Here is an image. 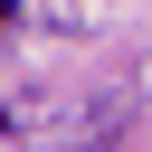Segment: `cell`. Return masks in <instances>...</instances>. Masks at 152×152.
Instances as JSON below:
<instances>
[{
    "instance_id": "obj_1",
    "label": "cell",
    "mask_w": 152,
    "mask_h": 152,
    "mask_svg": "<svg viewBox=\"0 0 152 152\" xmlns=\"http://www.w3.org/2000/svg\"><path fill=\"white\" fill-rule=\"evenodd\" d=\"M10 10H19V0H0V19H10Z\"/></svg>"
}]
</instances>
